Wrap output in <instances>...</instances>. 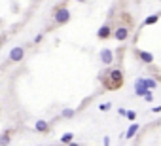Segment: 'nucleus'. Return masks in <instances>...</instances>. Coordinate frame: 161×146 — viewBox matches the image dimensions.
<instances>
[{
  "label": "nucleus",
  "instance_id": "4468645a",
  "mask_svg": "<svg viewBox=\"0 0 161 146\" xmlns=\"http://www.w3.org/2000/svg\"><path fill=\"white\" fill-rule=\"evenodd\" d=\"M125 116H127V119H131V121H135V119H136V114H135L133 110H127V112H125Z\"/></svg>",
  "mask_w": 161,
  "mask_h": 146
},
{
  "label": "nucleus",
  "instance_id": "f8f14e48",
  "mask_svg": "<svg viewBox=\"0 0 161 146\" xmlns=\"http://www.w3.org/2000/svg\"><path fill=\"white\" fill-rule=\"evenodd\" d=\"M157 15H150V17H146V21H144V25H154V23H157Z\"/></svg>",
  "mask_w": 161,
  "mask_h": 146
},
{
  "label": "nucleus",
  "instance_id": "9d476101",
  "mask_svg": "<svg viewBox=\"0 0 161 146\" xmlns=\"http://www.w3.org/2000/svg\"><path fill=\"white\" fill-rule=\"evenodd\" d=\"M142 82H144V85H146L148 89H154V87H157V82H155L154 78H142Z\"/></svg>",
  "mask_w": 161,
  "mask_h": 146
},
{
  "label": "nucleus",
  "instance_id": "a211bd4d",
  "mask_svg": "<svg viewBox=\"0 0 161 146\" xmlns=\"http://www.w3.org/2000/svg\"><path fill=\"white\" fill-rule=\"evenodd\" d=\"M101 110H110V103H106V105H101Z\"/></svg>",
  "mask_w": 161,
  "mask_h": 146
},
{
  "label": "nucleus",
  "instance_id": "423d86ee",
  "mask_svg": "<svg viewBox=\"0 0 161 146\" xmlns=\"http://www.w3.org/2000/svg\"><path fill=\"white\" fill-rule=\"evenodd\" d=\"M114 53H112V50H102L101 51V61L104 63V65H110L112 61H114V57H112Z\"/></svg>",
  "mask_w": 161,
  "mask_h": 146
},
{
  "label": "nucleus",
  "instance_id": "f3484780",
  "mask_svg": "<svg viewBox=\"0 0 161 146\" xmlns=\"http://www.w3.org/2000/svg\"><path fill=\"white\" fill-rule=\"evenodd\" d=\"M6 142H10V135H4L2 139H0V144H6Z\"/></svg>",
  "mask_w": 161,
  "mask_h": 146
},
{
  "label": "nucleus",
  "instance_id": "20e7f679",
  "mask_svg": "<svg viewBox=\"0 0 161 146\" xmlns=\"http://www.w3.org/2000/svg\"><path fill=\"white\" fill-rule=\"evenodd\" d=\"M148 91V87L144 85V82H142V78H139V80H136V84H135V93L136 95H139V97H142L144 93Z\"/></svg>",
  "mask_w": 161,
  "mask_h": 146
},
{
  "label": "nucleus",
  "instance_id": "1a4fd4ad",
  "mask_svg": "<svg viewBox=\"0 0 161 146\" xmlns=\"http://www.w3.org/2000/svg\"><path fill=\"white\" fill-rule=\"evenodd\" d=\"M97 36H99V38H102V40H104V38H108V36H110V27H108V25H102V27L99 29Z\"/></svg>",
  "mask_w": 161,
  "mask_h": 146
},
{
  "label": "nucleus",
  "instance_id": "9b49d317",
  "mask_svg": "<svg viewBox=\"0 0 161 146\" xmlns=\"http://www.w3.org/2000/svg\"><path fill=\"white\" fill-rule=\"evenodd\" d=\"M136 131H139V124H133V125L129 127V131H127V139H133V137L136 135Z\"/></svg>",
  "mask_w": 161,
  "mask_h": 146
},
{
  "label": "nucleus",
  "instance_id": "2eb2a0df",
  "mask_svg": "<svg viewBox=\"0 0 161 146\" xmlns=\"http://www.w3.org/2000/svg\"><path fill=\"white\" fill-rule=\"evenodd\" d=\"M72 116H74V110H70V108L63 110V118H72Z\"/></svg>",
  "mask_w": 161,
  "mask_h": 146
},
{
  "label": "nucleus",
  "instance_id": "f257e3e1",
  "mask_svg": "<svg viewBox=\"0 0 161 146\" xmlns=\"http://www.w3.org/2000/svg\"><path fill=\"white\" fill-rule=\"evenodd\" d=\"M110 80L106 82V85H108V89H118V87H121V84H123V74H121V70H110Z\"/></svg>",
  "mask_w": 161,
  "mask_h": 146
},
{
  "label": "nucleus",
  "instance_id": "f03ea898",
  "mask_svg": "<svg viewBox=\"0 0 161 146\" xmlns=\"http://www.w3.org/2000/svg\"><path fill=\"white\" fill-rule=\"evenodd\" d=\"M70 21V12H68L66 8H61L55 12V23H59V25H64V23Z\"/></svg>",
  "mask_w": 161,
  "mask_h": 146
},
{
  "label": "nucleus",
  "instance_id": "7ed1b4c3",
  "mask_svg": "<svg viewBox=\"0 0 161 146\" xmlns=\"http://www.w3.org/2000/svg\"><path fill=\"white\" fill-rule=\"evenodd\" d=\"M23 57H25V50H23L21 46H15L13 50L10 51V59H12V61H21Z\"/></svg>",
  "mask_w": 161,
  "mask_h": 146
},
{
  "label": "nucleus",
  "instance_id": "6e6552de",
  "mask_svg": "<svg viewBox=\"0 0 161 146\" xmlns=\"http://www.w3.org/2000/svg\"><path fill=\"white\" fill-rule=\"evenodd\" d=\"M36 131H40V133H48V131H50V125H48V121H44V119H38V121H36Z\"/></svg>",
  "mask_w": 161,
  "mask_h": 146
},
{
  "label": "nucleus",
  "instance_id": "ddd939ff",
  "mask_svg": "<svg viewBox=\"0 0 161 146\" xmlns=\"http://www.w3.org/2000/svg\"><path fill=\"white\" fill-rule=\"evenodd\" d=\"M142 97H144V99H146L148 103H152V101H154V95H152V89H148V91H146V93H144Z\"/></svg>",
  "mask_w": 161,
  "mask_h": 146
},
{
  "label": "nucleus",
  "instance_id": "0eeeda50",
  "mask_svg": "<svg viewBox=\"0 0 161 146\" xmlns=\"http://www.w3.org/2000/svg\"><path fill=\"white\" fill-rule=\"evenodd\" d=\"M136 55H139L144 63H154V55L150 51H140V50H136Z\"/></svg>",
  "mask_w": 161,
  "mask_h": 146
},
{
  "label": "nucleus",
  "instance_id": "6ab92c4d",
  "mask_svg": "<svg viewBox=\"0 0 161 146\" xmlns=\"http://www.w3.org/2000/svg\"><path fill=\"white\" fill-rule=\"evenodd\" d=\"M78 2H85V0H78Z\"/></svg>",
  "mask_w": 161,
  "mask_h": 146
},
{
  "label": "nucleus",
  "instance_id": "39448f33",
  "mask_svg": "<svg viewBox=\"0 0 161 146\" xmlns=\"http://www.w3.org/2000/svg\"><path fill=\"white\" fill-rule=\"evenodd\" d=\"M114 36H116V40H120V42H123L127 36H129V29L127 27H120L116 32H114Z\"/></svg>",
  "mask_w": 161,
  "mask_h": 146
},
{
  "label": "nucleus",
  "instance_id": "dca6fc26",
  "mask_svg": "<svg viewBox=\"0 0 161 146\" xmlns=\"http://www.w3.org/2000/svg\"><path fill=\"white\" fill-rule=\"evenodd\" d=\"M70 140H72V133H66L61 137V142H70Z\"/></svg>",
  "mask_w": 161,
  "mask_h": 146
}]
</instances>
